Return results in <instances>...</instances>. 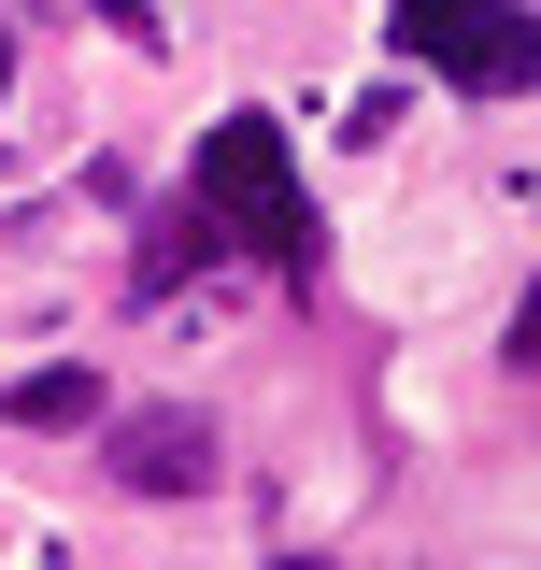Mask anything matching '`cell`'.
Returning <instances> with one entry per match:
<instances>
[{
	"label": "cell",
	"mask_w": 541,
	"mask_h": 570,
	"mask_svg": "<svg viewBox=\"0 0 541 570\" xmlns=\"http://www.w3.org/2000/svg\"><path fill=\"white\" fill-rule=\"evenodd\" d=\"M314 228H328V214H314V186H299L285 129H270V115H228V129L186 157V186L157 200V243L129 257V299H171L200 257H270L285 285H314V272H328Z\"/></svg>",
	"instance_id": "obj_1"
},
{
	"label": "cell",
	"mask_w": 541,
	"mask_h": 570,
	"mask_svg": "<svg viewBox=\"0 0 541 570\" xmlns=\"http://www.w3.org/2000/svg\"><path fill=\"white\" fill-rule=\"evenodd\" d=\"M400 58L442 71L456 100H513L541 71V14L528 0H400Z\"/></svg>",
	"instance_id": "obj_2"
},
{
	"label": "cell",
	"mask_w": 541,
	"mask_h": 570,
	"mask_svg": "<svg viewBox=\"0 0 541 570\" xmlns=\"http://www.w3.org/2000/svg\"><path fill=\"white\" fill-rule=\"evenodd\" d=\"M214 456H228V442H214V414H115V428H100V471H115V485H142V499H200Z\"/></svg>",
	"instance_id": "obj_3"
},
{
	"label": "cell",
	"mask_w": 541,
	"mask_h": 570,
	"mask_svg": "<svg viewBox=\"0 0 541 570\" xmlns=\"http://www.w3.org/2000/svg\"><path fill=\"white\" fill-rule=\"evenodd\" d=\"M0 414H14V428H71V414H100V371H29Z\"/></svg>",
	"instance_id": "obj_4"
},
{
	"label": "cell",
	"mask_w": 541,
	"mask_h": 570,
	"mask_svg": "<svg viewBox=\"0 0 541 570\" xmlns=\"http://www.w3.org/2000/svg\"><path fill=\"white\" fill-rule=\"evenodd\" d=\"M0 100H14V29H0Z\"/></svg>",
	"instance_id": "obj_5"
}]
</instances>
